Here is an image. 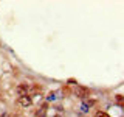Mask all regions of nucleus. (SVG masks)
Instances as JSON below:
<instances>
[{"instance_id": "f257e3e1", "label": "nucleus", "mask_w": 124, "mask_h": 117, "mask_svg": "<svg viewBox=\"0 0 124 117\" xmlns=\"http://www.w3.org/2000/svg\"><path fill=\"white\" fill-rule=\"evenodd\" d=\"M73 94H75L76 98H79L81 101H82V100L90 97V89H88L87 86H84V84H76L75 89H73Z\"/></svg>"}, {"instance_id": "f03ea898", "label": "nucleus", "mask_w": 124, "mask_h": 117, "mask_svg": "<svg viewBox=\"0 0 124 117\" xmlns=\"http://www.w3.org/2000/svg\"><path fill=\"white\" fill-rule=\"evenodd\" d=\"M14 92L17 94L19 97H22V95H30V92H31V84L20 83V84H17V86H16Z\"/></svg>"}, {"instance_id": "7ed1b4c3", "label": "nucleus", "mask_w": 124, "mask_h": 117, "mask_svg": "<svg viewBox=\"0 0 124 117\" xmlns=\"http://www.w3.org/2000/svg\"><path fill=\"white\" fill-rule=\"evenodd\" d=\"M34 103L33 97L31 95H22V97H17V105L22 108H30L31 105Z\"/></svg>"}, {"instance_id": "20e7f679", "label": "nucleus", "mask_w": 124, "mask_h": 117, "mask_svg": "<svg viewBox=\"0 0 124 117\" xmlns=\"http://www.w3.org/2000/svg\"><path fill=\"white\" fill-rule=\"evenodd\" d=\"M46 108H48V103H44L40 108L37 109L36 117H46Z\"/></svg>"}, {"instance_id": "39448f33", "label": "nucleus", "mask_w": 124, "mask_h": 117, "mask_svg": "<svg viewBox=\"0 0 124 117\" xmlns=\"http://www.w3.org/2000/svg\"><path fill=\"white\" fill-rule=\"evenodd\" d=\"M56 92L51 91V92H48L46 94V97H45V103H53V101H56Z\"/></svg>"}, {"instance_id": "423d86ee", "label": "nucleus", "mask_w": 124, "mask_h": 117, "mask_svg": "<svg viewBox=\"0 0 124 117\" xmlns=\"http://www.w3.org/2000/svg\"><path fill=\"white\" fill-rule=\"evenodd\" d=\"M82 101H84V103L87 105V106L90 108V109H92L93 106H95L96 103H98V100H96V98H90V97H88V98H85V100H82Z\"/></svg>"}, {"instance_id": "0eeeda50", "label": "nucleus", "mask_w": 124, "mask_h": 117, "mask_svg": "<svg viewBox=\"0 0 124 117\" xmlns=\"http://www.w3.org/2000/svg\"><path fill=\"white\" fill-rule=\"evenodd\" d=\"M93 117H110L107 114V111H104V109H98V111L95 112V116Z\"/></svg>"}, {"instance_id": "6e6552de", "label": "nucleus", "mask_w": 124, "mask_h": 117, "mask_svg": "<svg viewBox=\"0 0 124 117\" xmlns=\"http://www.w3.org/2000/svg\"><path fill=\"white\" fill-rule=\"evenodd\" d=\"M81 112H82V114H88V112H90V108H88L84 101H81Z\"/></svg>"}, {"instance_id": "1a4fd4ad", "label": "nucleus", "mask_w": 124, "mask_h": 117, "mask_svg": "<svg viewBox=\"0 0 124 117\" xmlns=\"http://www.w3.org/2000/svg\"><path fill=\"white\" fill-rule=\"evenodd\" d=\"M67 84H68V86H73V88H75V86L78 84V81L75 80V78H68V80H67Z\"/></svg>"}, {"instance_id": "9d476101", "label": "nucleus", "mask_w": 124, "mask_h": 117, "mask_svg": "<svg viewBox=\"0 0 124 117\" xmlns=\"http://www.w3.org/2000/svg\"><path fill=\"white\" fill-rule=\"evenodd\" d=\"M116 103L123 105V95H121V94H118V95H116Z\"/></svg>"}]
</instances>
